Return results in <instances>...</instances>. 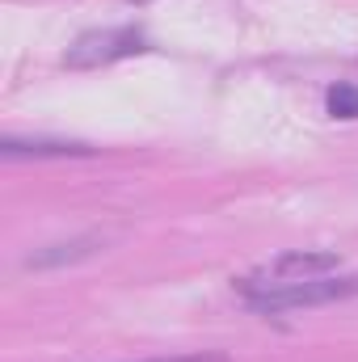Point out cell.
<instances>
[{"instance_id": "obj_1", "label": "cell", "mask_w": 358, "mask_h": 362, "mask_svg": "<svg viewBox=\"0 0 358 362\" xmlns=\"http://www.w3.org/2000/svg\"><path fill=\"white\" fill-rule=\"evenodd\" d=\"M245 299L253 312H295V308H325V303H337V299H350L358 295V278H295V282H258V278H245L241 282Z\"/></svg>"}, {"instance_id": "obj_2", "label": "cell", "mask_w": 358, "mask_h": 362, "mask_svg": "<svg viewBox=\"0 0 358 362\" xmlns=\"http://www.w3.org/2000/svg\"><path fill=\"white\" fill-rule=\"evenodd\" d=\"M148 51V38L135 30V25H110V30H89L81 34L68 55H64V68L72 72H89V68H110L118 59H131V55H144Z\"/></svg>"}, {"instance_id": "obj_3", "label": "cell", "mask_w": 358, "mask_h": 362, "mask_svg": "<svg viewBox=\"0 0 358 362\" xmlns=\"http://www.w3.org/2000/svg\"><path fill=\"white\" fill-rule=\"evenodd\" d=\"M342 266L337 253H282L278 262H270L266 274L258 282H295V278H321V274H333Z\"/></svg>"}, {"instance_id": "obj_4", "label": "cell", "mask_w": 358, "mask_h": 362, "mask_svg": "<svg viewBox=\"0 0 358 362\" xmlns=\"http://www.w3.org/2000/svg\"><path fill=\"white\" fill-rule=\"evenodd\" d=\"M0 156L4 160H42V156H55V160H68V156H93V148L85 144H68V139H4L0 144Z\"/></svg>"}, {"instance_id": "obj_5", "label": "cell", "mask_w": 358, "mask_h": 362, "mask_svg": "<svg viewBox=\"0 0 358 362\" xmlns=\"http://www.w3.org/2000/svg\"><path fill=\"white\" fill-rule=\"evenodd\" d=\"M97 249H101L97 236H81V240H68V245H51V249H42V253H30L25 266H30V270H51V266H64V262L93 257Z\"/></svg>"}, {"instance_id": "obj_6", "label": "cell", "mask_w": 358, "mask_h": 362, "mask_svg": "<svg viewBox=\"0 0 358 362\" xmlns=\"http://www.w3.org/2000/svg\"><path fill=\"white\" fill-rule=\"evenodd\" d=\"M329 114H333V118H358V89L354 85L329 89Z\"/></svg>"}, {"instance_id": "obj_7", "label": "cell", "mask_w": 358, "mask_h": 362, "mask_svg": "<svg viewBox=\"0 0 358 362\" xmlns=\"http://www.w3.org/2000/svg\"><path fill=\"white\" fill-rule=\"evenodd\" d=\"M148 362H228L224 354H178V358H148Z\"/></svg>"}, {"instance_id": "obj_8", "label": "cell", "mask_w": 358, "mask_h": 362, "mask_svg": "<svg viewBox=\"0 0 358 362\" xmlns=\"http://www.w3.org/2000/svg\"><path fill=\"white\" fill-rule=\"evenodd\" d=\"M131 4H148V0H131Z\"/></svg>"}]
</instances>
